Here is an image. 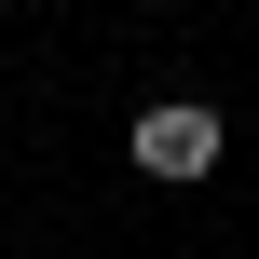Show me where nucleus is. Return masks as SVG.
<instances>
[{
  "label": "nucleus",
  "mask_w": 259,
  "mask_h": 259,
  "mask_svg": "<svg viewBox=\"0 0 259 259\" xmlns=\"http://www.w3.org/2000/svg\"><path fill=\"white\" fill-rule=\"evenodd\" d=\"M137 178H219V109L205 96H164V109H137Z\"/></svg>",
  "instance_id": "f257e3e1"
}]
</instances>
